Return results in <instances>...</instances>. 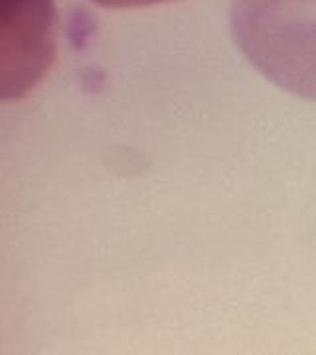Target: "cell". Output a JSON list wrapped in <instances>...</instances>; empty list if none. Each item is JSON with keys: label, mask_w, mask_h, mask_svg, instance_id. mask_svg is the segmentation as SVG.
Masks as SVG:
<instances>
[{"label": "cell", "mask_w": 316, "mask_h": 355, "mask_svg": "<svg viewBox=\"0 0 316 355\" xmlns=\"http://www.w3.org/2000/svg\"><path fill=\"white\" fill-rule=\"evenodd\" d=\"M53 0H0L2 101L28 95L48 76L58 48Z\"/></svg>", "instance_id": "7a4b0ae2"}, {"label": "cell", "mask_w": 316, "mask_h": 355, "mask_svg": "<svg viewBox=\"0 0 316 355\" xmlns=\"http://www.w3.org/2000/svg\"><path fill=\"white\" fill-rule=\"evenodd\" d=\"M229 26L261 76L316 101V0H233Z\"/></svg>", "instance_id": "6da1fadb"}, {"label": "cell", "mask_w": 316, "mask_h": 355, "mask_svg": "<svg viewBox=\"0 0 316 355\" xmlns=\"http://www.w3.org/2000/svg\"><path fill=\"white\" fill-rule=\"evenodd\" d=\"M93 4L103 6V8H140V6H152V4H163V2H172V0H91Z\"/></svg>", "instance_id": "3957f363"}]
</instances>
